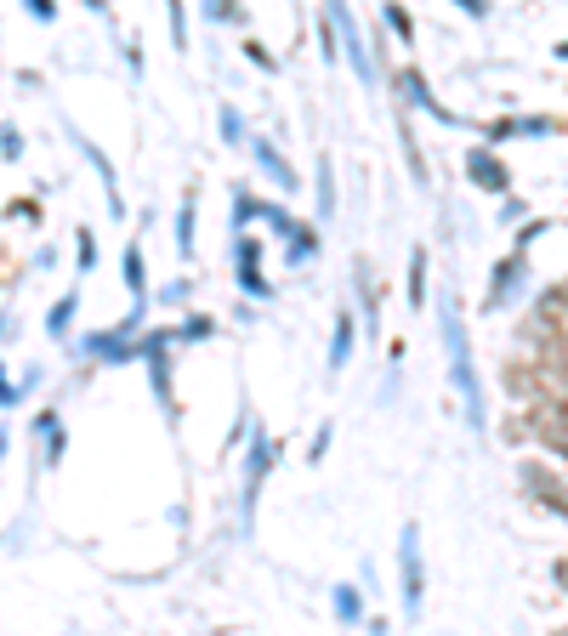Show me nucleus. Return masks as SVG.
<instances>
[{
  "label": "nucleus",
  "mask_w": 568,
  "mask_h": 636,
  "mask_svg": "<svg viewBox=\"0 0 568 636\" xmlns=\"http://www.w3.org/2000/svg\"><path fill=\"white\" fill-rule=\"evenodd\" d=\"M523 483H529V489H534L540 500H546V506H551L557 517H568V489L546 472V466H523Z\"/></svg>",
  "instance_id": "7ed1b4c3"
},
{
  "label": "nucleus",
  "mask_w": 568,
  "mask_h": 636,
  "mask_svg": "<svg viewBox=\"0 0 568 636\" xmlns=\"http://www.w3.org/2000/svg\"><path fill=\"white\" fill-rule=\"evenodd\" d=\"M125 284H131L137 296H142V284H148V279H142V250H137V245L125 250Z\"/></svg>",
  "instance_id": "f8f14e48"
},
{
  "label": "nucleus",
  "mask_w": 568,
  "mask_h": 636,
  "mask_svg": "<svg viewBox=\"0 0 568 636\" xmlns=\"http://www.w3.org/2000/svg\"><path fill=\"white\" fill-rule=\"evenodd\" d=\"M444 347H449V364H455V387L466 398V421L483 432V387H478V370H472V347H466V324L455 313V301H444Z\"/></svg>",
  "instance_id": "f257e3e1"
},
{
  "label": "nucleus",
  "mask_w": 568,
  "mask_h": 636,
  "mask_svg": "<svg viewBox=\"0 0 568 636\" xmlns=\"http://www.w3.org/2000/svg\"><path fill=\"white\" fill-rule=\"evenodd\" d=\"M319 211L336 216V194H330V159H319Z\"/></svg>",
  "instance_id": "9b49d317"
},
{
  "label": "nucleus",
  "mask_w": 568,
  "mask_h": 636,
  "mask_svg": "<svg viewBox=\"0 0 568 636\" xmlns=\"http://www.w3.org/2000/svg\"><path fill=\"white\" fill-rule=\"evenodd\" d=\"M69 318H74V290L52 307V324H46V330H52V336H63V330H69Z\"/></svg>",
  "instance_id": "9d476101"
},
{
  "label": "nucleus",
  "mask_w": 568,
  "mask_h": 636,
  "mask_svg": "<svg viewBox=\"0 0 568 636\" xmlns=\"http://www.w3.org/2000/svg\"><path fill=\"white\" fill-rule=\"evenodd\" d=\"M409 301L426 307V250H415V262H409Z\"/></svg>",
  "instance_id": "0eeeda50"
},
{
  "label": "nucleus",
  "mask_w": 568,
  "mask_h": 636,
  "mask_svg": "<svg viewBox=\"0 0 568 636\" xmlns=\"http://www.w3.org/2000/svg\"><path fill=\"white\" fill-rule=\"evenodd\" d=\"M347 353H353V318H347V307H341V318H336V347H330V364H347Z\"/></svg>",
  "instance_id": "423d86ee"
},
{
  "label": "nucleus",
  "mask_w": 568,
  "mask_h": 636,
  "mask_svg": "<svg viewBox=\"0 0 568 636\" xmlns=\"http://www.w3.org/2000/svg\"><path fill=\"white\" fill-rule=\"evenodd\" d=\"M177 245H182V256L194 250V199H182V216H177Z\"/></svg>",
  "instance_id": "1a4fd4ad"
},
{
  "label": "nucleus",
  "mask_w": 568,
  "mask_h": 636,
  "mask_svg": "<svg viewBox=\"0 0 568 636\" xmlns=\"http://www.w3.org/2000/svg\"><path fill=\"white\" fill-rule=\"evenodd\" d=\"M557 580H563V585H568V563H557Z\"/></svg>",
  "instance_id": "4468645a"
},
{
  "label": "nucleus",
  "mask_w": 568,
  "mask_h": 636,
  "mask_svg": "<svg viewBox=\"0 0 568 636\" xmlns=\"http://www.w3.org/2000/svg\"><path fill=\"white\" fill-rule=\"evenodd\" d=\"M336 619L341 625H358V619H364V602H358V591H347V585L336 591Z\"/></svg>",
  "instance_id": "6e6552de"
},
{
  "label": "nucleus",
  "mask_w": 568,
  "mask_h": 636,
  "mask_svg": "<svg viewBox=\"0 0 568 636\" xmlns=\"http://www.w3.org/2000/svg\"><path fill=\"white\" fill-rule=\"evenodd\" d=\"M398 568H404V614L415 619L421 614V529H415V523H409L404 529V551H398Z\"/></svg>",
  "instance_id": "f03ea898"
},
{
  "label": "nucleus",
  "mask_w": 568,
  "mask_h": 636,
  "mask_svg": "<svg viewBox=\"0 0 568 636\" xmlns=\"http://www.w3.org/2000/svg\"><path fill=\"white\" fill-rule=\"evenodd\" d=\"M551 375H557V387H568V353H557V364H551Z\"/></svg>",
  "instance_id": "ddd939ff"
},
{
  "label": "nucleus",
  "mask_w": 568,
  "mask_h": 636,
  "mask_svg": "<svg viewBox=\"0 0 568 636\" xmlns=\"http://www.w3.org/2000/svg\"><path fill=\"white\" fill-rule=\"evenodd\" d=\"M563 57H568V46H563Z\"/></svg>",
  "instance_id": "2eb2a0df"
},
{
  "label": "nucleus",
  "mask_w": 568,
  "mask_h": 636,
  "mask_svg": "<svg viewBox=\"0 0 568 636\" xmlns=\"http://www.w3.org/2000/svg\"><path fill=\"white\" fill-rule=\"evenodd\" d=\"M250 154L262 159V171H267L273 182H279V188H296V177H290V165H284V159L273 154V148H267V142H256V137H250Z\"/></svg>",
  "instance_id": "39448f33"
},
{
  "label": "nucleus",
  "mask_w": 568,
  "mask_h": 636,
  "mask_svg": "<svg viewBox=\"0 0 568 636\" xmlns=\"http://www.w3.org/2000/svg\"><path fill=\"white\" fill-rule=\"evenodd\" d=\"M466 165H472V177L478 182H489V194H506V165H500L495 154H472Z\"/></svg>",
  "instance_id": "20e7f679"
}]
</instances>
